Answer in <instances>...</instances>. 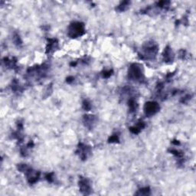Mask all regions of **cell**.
<instances>
[{
    "label": "cell",
    "mask_w": 196,
    "mask_h": 196,
    "mask_svg": "<svg viewBox=\"0 0 196 196\" xmlns=\"http://www.w3.org/2000/svg\"><path fill=\"white\" fill-rule=\"evenodd\" d=\"M77 153L82 160H85L88 158L91 153V149L90 146H87L84 143H80L77 147Z\"/></svg>",
    "instance_id": "6"
},
{
    "label": "cell",
    "mask_w": 196,
    "mask_h": 196,
    "mask_svg": "<svg viewBox=\"0 0 196 196\" xmlns=\"http://www.w3.org/2000/svg\"><path fill=\"white\" fill-rule=\"evenodd\" d=\"M74 81V77H68L67 78V82L68 83H71Z\"/></svg>",
    "instance_id": "20"
},
{
    "label": "cell",
    "mask_w": 196,
    "mask_h": 196,
    "mask_svg": "<svg viewBox=\"0 0 196 196\" xmlns=\"http://www.w3.org/2000/svg\"><path fill=\"white\" fill-rule=\"evenodd\" d=\"M128 107L129 109H130V111L131 113H134L137 111V107H138V104H137L135 99L130 98V100H128Z\"/></svg>",
    "instance_id": "12"
},
{
    "label": "cell",
    "mask_w": 196,
    "mask_h": 196,
    "mask_svg": "<svg viewBox=\"0 0 196 196\" xmlns=\"http://www.w3.org/2000/svg\"><path fill=\"white\" fill-rule=\"evenodd\" d=\"M158 48H159L155 42H146L142 48V52L139 54V58L143 60L154 59L158 53Z\"/></svg>",
    "instance_id": "1"
},
{
    "label": "cell",
    "mask_w": 196,
    "mask_h": 196,
    "mask_svg": "<svg viewBox=\"0 0 196 196\" xmlns=\"http://www.w3.org/2000/svg\"><path fill=\"white\" fill-rule=\"evenodd\" d=\"M13 41H14V43L15 44V45H22V40H21L20 38V36H19L18 34H15L14 35V37H13Z\"/></svg>",
    "instance_id": "16"
},
{
    "label": "cell",
    "mask_w": 196,
    "mask_h": 196,
    "mask_svg": "<svg viewBox=\"0 0 196 196\" xmlns=\"http://www.w3.org/2000/svg\"><path fill=\"white\" fill-rule=\"evenodd\" d=\"M25 174L26 175V177H27V180L29 182V184H35L38 181L40 177V173L38 171L33 170L31 167L29 168V170L27 171Z\"/></svg>",
    "instance_id": "7"
},
{
    "label": "cell",
    "mask_w": 196,
    "mask_h": 196,
    "mask_svg": "<svg viewBox=\"0 0 196 196\" xmlns=\"http://www.w3.org/2000/svg\"><path fill=\"white\" fill-rule=\"evenodd\" d=\"M85 33L84 23L80 22H75L68 26V35L72 38H78Z\"/></svg>",
    "instance_id": "3"
},
{
    "label": "cell",
    "mask_w": 196,
    "mask_h": 196,
    "mask_svg": "<svg viewBox=\"0 0 196 196\" xmlns=\"http://www.w3.org/2000/svg\"><path fill=\"white\" fill-rule=\"evenodd\" d=\"M162 58H163L164 62L166 63H172L174 61V54L173 52L169 46H167L164 50L163 53H162Z\"/></svg>",
    "instance_id": "8"
},
{
    "label": "cell",
    "mask_w": 196,
    "mask_h": 196,
    "mask_svg": "<svg viewBox=\"0 0 196 196\" xmlns=\"http://www.w3.org/2000/svg\"><path fill=\"white\" fill-rule=\"evenodd\" d=\"M113 73V70H106V71L104 72L103 74V77H105V78H108L109 77H110L111 75Z\"/></svg>",
    "instance_id": "19"
},
{
    "label": "cell",
    "mask_w": 196,
    "mask_h": 196,
    "mask_svg": "<svg viewBox=\"0 0 196 196\" xmlns=\"http://www.w3.org/2000/svg\"><path fill=\"white\" fill-rule=\"evenodd\" d=\"M83 108H84V110H85L87 111L90 110L91 109V103H90L88 100H84V102H83Z\"/></svg>",
    "instance_id": "15"
},
{
    "label": "cell",
    "mask_w": 196,
    "mask_h": 196,
    "mask_svg": "<svg viewBox=\"0 0 196 196\" xmlns=\"http://www.w3.org/2000/svg\"><path fill=\"white\" fill-rule=\"evenodd\" d=\"M128 77L134 81H142L144 80L143 71L139 64H132L128 69Z\"/></svg>",
    "instance_id": "2"
},
{
    "label": "cell",
    "mask_w": 196,
    "mask_h": 196,
    "mask_svg": "<svg viewBox=\"0 0 196 196\" xmlns=\"http://www.w3.org/2000/svg\"><path fill=\"white\" fill-rule=\"evenodd\" d=\"M150 194V189L149 188H143L141 189H139L138 191V192L136 193V195H148Z\"/></svg>",
    "instance_id": "14"
},
{
    "label": "cell",
    "mask_w": 196,
    "mask_h": 196,
    "mask_svg": "<svg viewBox=\"0 0 196 196\" xmlns=\"http://www.w3.org/2000/svg\"><path fill=\"white\" fill-rule=\"evenodd\" d=\"M145 126H146V124L144 123V122H139V123L136 126L130 127V131L133 134H138L144 128Z\"/></svg>",
    "instance_id": "11"
},
{
    "label": "cell",
    "mask_w": 196,
    "mask_h": 196,
    "mask_svg": "<svg viewBox=\"0 0 196 196\" xmlns=\"http://www.w3.org/2000/svg\"><path fill=\"white\" fill-rule=\"evenodd\" d=\"M109 142L110 143H117L119 142V137L116 135H114L109 139Z\"/></svg>",
    "instance_id": "18"
},
{
    "label": "cell",
    "mask_w": 196,
    "mask_h": 196,
    "mask_svg": "<svg viewBox=\"0 0 196 196\" xmlns=\"http://www.w3.org/2000/svg\"><path fill=\"white\" fill-rule=\"evenodd\" d=\"M45 179L48 180V182H54V173H48L45 176Z\"/></svg>",
    "instance_id": "17"
},
{
    "label": "cell",
    "mask_w": 196,
    "mask_h": 196,
    "mask_svg": "<svg viewBox=\"0 0 196 196\" xmlns=\"http://www.w3.org/2000/svg\"><path fill=\"white\" fill-rule=\"evenodd\" d=\"M130 3L128 1H124V2H122L120 4L117 6V8H116V10H117L118 12H124L128 8L129 6H130Z\"/></svg>",
    "instance_id": "13"
},
{
    "label": "cell",
    "mask_w": 196,
    "mask_h": 196,
    "mask_svg": "<svg viewBox=\"0 0 196 196\" xmlns=\"http://www.w3.org/2000/svg\"><path fill=\"white\" fill-rule=\"evenodd\" d=\"M97 118L93 115H85L84 116V123L85 126L89 129H92L96 123Z\"/></svg>",
    "instance_id": "9"
},
{
    "label": "cell",
    "mask_w": 196,
    "mask_h": 196,
    "mask_svg": "<svg viewBox=\"0 0 196 196\" xmlns=\"http://www.w3.org/2000/svg\"><path fill=\"white\" fill-rule=\"evenodd\" d=\"M143 110L146 116H152L160 111V104L155 101H149L144 105Z\"/></svg>",
    "instance_id": "4"
},
{
    "label": "cell",
    "mask_w": 196,
    "mask_h": 196,
    "mask_svg": "<svg viewBox=\"0 0 196 196\" xmlns=\"http://www.w3.org/2000/svg\"><path fill=\"white\" fill-rule=\"evenodd\" d=\"M79 188L83 195H90L91 192V186L89 180L86 178L81 177L79 179Z\"/></svg>",
    "instance_id": "5"
},
{
    "label": "cell",
    "mask_w": 196,
    "mask_h": 196,
    "mask_svg": "<svg viewBox=\"0 0 196 196\" xmlns=\"http://www.w3.org/2000/svg\"><path fill=\"white\" fill-rule=\"evenodd\" d=\"M58 47V41L54 38H51L48 40V43L46 47V53H51L54 51H55Z\"/></svg>",
    "instance_id": "10"
}]
</instances>
